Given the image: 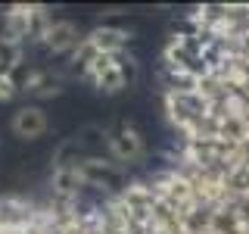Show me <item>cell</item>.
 Segmentation results:
<instances>
[{
  "label": "cell",
  "mask_w": 249,
  "mask_h": 234,
  "mask_svg": "<svg viewBox=\"0 0 249 234\" xmlns=\"http://www.w3.org/2000/svg\"><path fill=\"white\" fill-rule=\"evenodd\" d=\"M109 144H112V150H115L119 159H137V156H143V140H140V135L134 128H124V135L112 137Z\"/></svg>",
  "instance_id": "cell-4"
},
{
  "label": "cell",
  "mask_w": 249,
  "mask_h": 234,
  "mask_svg": "<svg viewBox=\"0 0 249 234\" xmlns=\"http://www.w3.org/2000/svg\"><path fill=\"white\" fill-rule=\"evenodd\" d=\"M16 94V88H13V78L10 75H0V100H10Z\"/></svg>",
  "instance_id": "cell-5"
},
{
  "label": "cell",
  "mask_w": 249,
  "mask_h": 234,
  "mask_svg": "<svg viewBox=\"0 0 249 234\" xmlns=\"http://www.w3.org/2000/svg\"><path fill=\"white\" fill-rule=\"evenodd\" d=\"M181 69L190 153L165 213L175 234H249V10L202 16Z\"/></svg>",
  "instance_id": "cell-1"
},
{
  "label": "cell",
  "mask_w": 249,
  "mask_h": 234,
  "mask_svg": "<svg viewBox=\"0 0 249 234\" xmlns=\"http://www.w3.org/2000/svg\"><path fill=\"white\" fill-rule=\"evenodd\" d=\"M44 44L53 47V50H69V47L78 44V31L72 22H53V25L44 28Z\"/></svg>",
  "instance_id": "cell-3"
},
{
  "label": "cell",
  "mask_w": 249,
  "mask_h": 234,
  "mask_svg": "<svg viewBox=\"0 0 249 234\" xmlns=\"http://www.w3.org/2000/svg\"><path fill=\"white\" fill-rule=\"evenodd\" d=\"M44 131H47V116H44V109L25 106V109H19V113L13 116V135H16V137L35 140V137H41Z\"/></svg>",
  "instance_id": "cell-2"
}]
</instances>
